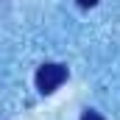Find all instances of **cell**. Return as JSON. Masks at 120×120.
Returning <instances> with one entry per match:
<instances>
[{
    "instance_id": "cell-3",
    "label": "cell",
    "mask_w": 120,
    "mask_h": 120,
    "mask_svg": "<svg viewBox=\"0 0 120 120\" xmlns=\"http://www.w3.org/2000/svg\"><path fill=\"white\" fill-rule=\"evenodd\" d=\"M81 8H92V6H98V0H75Z\"/></svg>"
},
{
    "instance_id": "cell-1",
    "label": "cell",
    "mask_w": 120,
    "mask_h": 120,
    "mask_svg": "<svg viewBox=\"0 0 120 120\" xmlns=\"http://www.w3.org/2000/svg\"><path fill=\"white\" fill-rule=\"evenodd\" d=\"M67 81V67L64 64H56V61H45L39 70H36V90L42 95H50L56 92Z\"/></svg>"
},
{
    "instance_id": "cell-2",
    "label": "cell",
    "mask_w": 120,
    "mask_h": 120,
    "mask_svg": "<svg viewBox=\"0 0 120 120\" xmlns=\"http://www.w3.org/2000/svg\"><path fill=\"white\" fill-rule=\"evenodd\" d=\"M81 120H106V117H103L101 112H95V109H87V112L81 115Z\"/></svg>"
}]
</instances>
